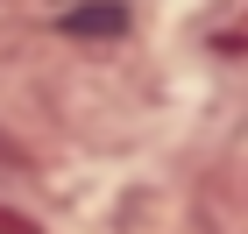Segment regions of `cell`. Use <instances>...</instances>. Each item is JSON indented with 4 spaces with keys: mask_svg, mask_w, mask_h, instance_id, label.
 Returning <instances> with one entry per match:
<instances>
[{
    "mask_svg": "<svg viewBox=\"0 0 248 234\" xmlns=\"http://www.w3.org/2000/svg\"><path fill=\"white\" fill-rule=\"evenodd\" d=\"M234 50H248V29H241V36H234Z\"/></svg>",
    "mask_w": 248,
    "mask_h": 234,
    "instance_id": "7a4b0ae2",
    "label": "cell"
},
{
    "mask_svg": "<svg viewBox=\"0 0 248 234\" xmlns=\"http://www.w3.org/2000/svg\"><path fill=\"white\" fill-rule=\"evenodd\" d=\"M57 29L64 36H121V29H128V7H121V0H85V7H71Z\"/></svg>",
    "mask_w": 248,
    "mask_h": 234,
    "instance_id": "6da1fadb",
    "label": "cell"
}]
</instances>
